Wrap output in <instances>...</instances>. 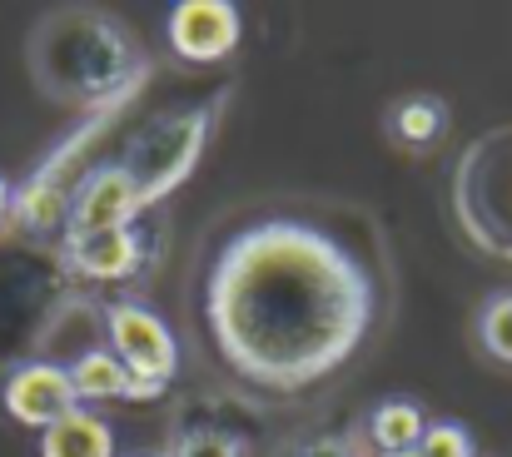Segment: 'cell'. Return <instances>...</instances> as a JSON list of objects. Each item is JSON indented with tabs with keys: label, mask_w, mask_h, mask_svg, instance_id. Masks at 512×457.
Returning a JSON list of instances; mask_svg holds the SVG:
<instances>
[{
	"label": "cell",
	"mask_w": 512,
	"mask_h": 457,
	"mask_svg": "<svg viewBox=\"0 0 512 457\" xmlns=\"http://www.w3.org/2000/svg\"><path fill=\"white\" fill-rule=\"evenodd\" d=\"M199 313L234 378L264 393H304L358 353L373 323V284L314 224L259 219L214 254Z\"/></svg>",
	"instance_id": "obj_1"
},
{
	"label": "cell",
	"mask_w": 512,
	"mask_h": 457,
	"mask_svg": "<svg viewBox=\"0 0 512 457\" xmlns=\"http://www.w3.org/2000/svg\"><path fill=\"white\" fill-rule=\"evenodd\" d=\"M224 100H229V95L219 90L214 100L179 105V110H170V115H155V120H145V125L130 135V145H125V154H120V164L130 169V179H135L145 209L160 204V199H170L174 189L194 174L199 154H204L209 135H214V120H219Z\"/></svg>",
	"instance_id": "obj_2"
},
{
	"label": "cell",
	"mask_w": 512,
	"mask_h": 457,
	"mask_svg": "<svg viewBox=\"0 0 512 457\" xmlns=\"http://www.w3.org/2000/svg\"><path fill=\"white\" fill-rule=\"evenodd\" d=\"M105 328H110V353L130 373V403L160 398L179 373V338L170 333V323L140 299H115L105 313Z\"/></svg>",
	"instance_id": "obj_3"
},
{
	"label": "cell",
	"mask_w": 512,
	"mask_h": 457,
	"mask_svg": "<svg viewBox=\"0 0 512 457\" xmlns=\"http://www.w3.org/2000/svg\"><path fill=\"white\" fill-rule=\"evenodd\" d=\"M145 214L140 189L130 179V169L115 164H95L70 184V204H65V239H85V234H110V229H130Z\"/></svg>",
	"instance_id": "obj_4"
},
{
	"label": "cell",
	"mask_w": 512,
	"mask_h": 457,
	"mask_svg": "<svg viewBox=\"0 0 512 457\" xmlns=\"http://www.w3.org/2000/svg\"><path fill=\"white\" fill-rule=\"evenodd\" d=\"M5 413L25 428H55L60 418H70L80 408L75 398V383H70V368L60 363H20L10 378H5V393H0Z\"/></svg>",
	"instance_id": "obj_5"
},
{
	"label": "cell",
	"mask_w": 512,
	"mask_h": 457,
	"mask_svg": "<svg viewBox=\"0 0 512 457\" xmlns=\"http://www.w3.org/2000/svg\"><path fill=\"white\" fill-rule=\"evenodd\" d=\"M239 30L244 25H239V10L229 0H184V5H174L170 20H165L174 55L189 60V65H214V60L234 55Z\"/></svg>",
	"instance_id": "obj_6"
},
{
	"label": "cell",
	"mask_w": 512,
	"mask_h": 457,
	"mask_svg": "<svg viewBox=\"0 0 512 457\" xmlns=\"http://www.w3.org/2000/svg\"><path fill=\"white\" fill-rule=\"evenodd\" d=\"M65 259H70V269H75L80 279L115 284V279L140 274V264H145V234L130 224V229H110V234L65 239Z\"/></svg>",
	"instance_id": "obj_7"
},
{
	"label": "cell",
	"mask_w": 512,
	"mask_h": 457,
	"mask_svg": "<svg viewBox=\"0 0 512 457\" xmlns=\"http://www.w3.org/2000/svg\"><path fill=\"white\" fill-rule=\"evenodd\" d=\"M40 457H115V433L100 413L75 408L70 418L40 433Z\"/></svg>",
	"instance_id": "obj_8"
},
{
	"label": "cell",
	"mask_w": 512,
	"mask_h": 457,
	"mask_svg": "<svg viewBox=\"0 0 512 457\" xmlns=\"http://www.w3.org/2000/svg\"><path fill=\"white\" fill-rule=\"evenodd\" d=\"M423 408L418 403H408V398H388V403H378L368 418H363V433H368V448L378 457H398L408 453L418 438H423Z\"/></svg>",
	"instance_id": "obj_9"
},
{
	"label": "cell",
	"mask_w": 512,
	"mask_h": 457,
	"mask_svg": "<svg viewBox=\"0 0 512 457\" xmlns=\"http://www.w3.org/2000/svg\"><path fill=\"white\" fill-rule=\"evenodd\" d=\"M388 135H393L403 150H433V145L448 135V105H443L438 95H408V100L393 105Z\"/></svg>",
	"instance_id": "obj_10"
},
{
	"label": "cell",
	"mask_w": 512,
	"mask_h": 457,
	"mask_svg": "<svg viewBox=\"0 0 512 457\" xmlns=\"http://www.w3.org/2000/svg\"><path fill=\"white\" fill-rule=\"evenodd\" d=\"M70 383H75V398L80 403H115V398H130V373L125 363L110 353V348H90L70 363Z\"/></svg>",
	"instance_id": "obj_11"
},
{
	"label": "cell",
	"mask_w": 512,
	"mask_h": 457,
	"mask_svg": "<svg viewBox=\"0 0 512 457\" xmlns=\"http://www.w3.org/2000/svg\"><path fill=\"white\" fill-rule=\"evenodd\" d=\"M473 338L488 358L512 363V289H498V294L483 299L478 318H473Z\"/></svg>",
	"instance_id": "obj_12"
},
{
	"label": "cell",
	"mask_w": 512,
	"mask_h": 457,
	"mask_svg": "<svg viewBox=\"0 0 512 457\" xmlns=\"http://www.w3.org/2000/svg\"><path fill=\"white\" fill-rule=\"evenodd\" d=\"M160 457H244V453H239V443L224 438V433H179Z\"/></svg>",
	"instance_id": "obj_13"
},
{
	"label": "cell",
	"mask_w": 512,
	"mask_h": 457,
	"mask_svg": "<svg viewBox=\"0 0 512 457\" xmlns=\"http://www.w3.org/2000/svg\"><path fill=\"white\" fill-rule=\"evenodd\" d=\"M289 457H368L353 438H329V443H319V448H299V453Z\"/></svg>",
	"instance_id": "obj_14"
},
{
	"label": "cell",
	"mask_w": 512,
	"mask_h": 457,
	"mask_svg": "<svg viewBox=\"0 0 512 457\" xmlns=\"http://www.w3.org/2000/svg\"><path fill=\"white\" fill-rule=\"evenodd\" d=\"M0 219H10V184L0 179Z\"/></svg>",
	"instance_id": "obj_15"
},
{
	"label": "cell",
	"mask_w": 512,
	"mask_h": 457,
	"mask_svg": "<svg viewBox=\"0 0 512 457\" xmlns=\"http://www.w3.org/2000/svg\"><path fill=\"white\" fill-rule=\"evenodd\" d=\"M140 457H160V453H140Z\"/></svg>",
	"instance_id": "obj_16"
}]
</instances>
